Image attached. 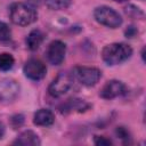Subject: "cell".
Segmentation results:
<instances>
[{"instance_id":"cell-1","label":"cell","mask_w":146,"mask_h":146,"mask_svg":"<svg viewBox=\"0 0 146 146\" xmlns=\"http://www.w3.org/2000/svg\"><path fill=\"white\" fill-rule=\"evenodd\" d=\"M132 55V48L123 42L107 44L102 50V58L107 65H117L125 62Z\"/></svg>"},{"instance_id":"cell-2","label":"cell","mask_w":146,"mask_h":146,"mask_svg":"<svg viewBox=\"0 0 146 146\" xmlns=\"http://www.w3.org/2000/svg\"><path fill=\"white\" fill-rule=\"evenodd\" d=\"M9 17L14 24L26 26L36 21L38 14L35 9L29 5L22 2H15L9 8Z\"/></svg>"},{"instance_id":"cell-3","label":"cell","mask_w":146,"mask_h":146,"mask_svg":"<svg viewBox=\"0 0 146 146\" xmlns=\"http://www.w3.org/2000/svg\"><path fill=\"white\" fill-rule=\"evenodd\" d=\"M94 17L99 24L111 29H116L122 24V18L119 13L107 6L97 7L94 11Z\"/></svg>"},{"instance_id":"cell-4","label":"cell","mask_w":146,"mask_h":146,"mask_svg":"<svg viewBox=\"0 0 146 146\" xmlns=\"http://www.w3.org/2000/svg\"><path fill=\"white\" fill-rule=\"evenodd\" d=\"M74 76L68 72H60L49 84L48 92L52 97H62L73 86Z\"/></svg>"},{"instance_id":"cell-5","label":"cell","mask_w":146,"mask_h":146,"mask_svg":"<svg viewBox=\"0 0 146 146\" xmlns=\"http://www.w3.org/2000/svg\"><path fill=\"white\" fill-rule=\"evenodd\" d=\"M73 76L83 86H95L102 78V72L97 67L90 66H76L73 71Z\"/></svg>"},{"instance_id":"cell-6","label":"cell","mask_w":146,"mask_h":146,"mask_svg":"<svg viewBox=\"0 0 146 146\" xmlns=\"http://www.w3.org/2000/svg\"><path fill=\"white\" fill-rule=\"evenodd\" d=\"M19 94V84L13 79L0 80V104H9Z\"/></svg>"},{"instance_id":"cell-7","label":"cell","mask_w":146,"mask_h":146,"mask_svg":"<svg viewBox=\"0 0 146 146\" xmlns=\"http://www.w3.org/2000/svg\"><path fill=\"white\" fill-rule=\"evenodd\" d=\"M23 72L26 78L33 81H39L44 78L47 73V67L43 62H41L38 58H31L29 59L23 67Z\"/></svg>"},{"instance_id":"cell-8","label":"cell","mask_w":146,"mask_h":146,"mask_svg":"<svg viewBox=\"0 0 146 146\" xmlns=\"http://www.w3.org/2000/svg\"><path fill=\"white\" fill-rule=\"evenodd\" d=\"M65 54H66V46L60 40L51 41L46 51L47 59L52 65H60L65 58Z\"/></svg>"},{"instance_id":"cell-9","label":"cell","mask_w":146,"mask_h":146,"mask_svg":"<svg viewBox=\"0 0 146 146\" xmlns=\"http://www.w3.org/2000/svg\"><path fill=\"white\" fill-rule=\"evenodd\" d=\"M125 94V86L119 80L107 81L99 91V96L104 99H113Z\"/></svg>"},{"instance_id":"cell-10","label":"cell","mask_w":146,"mask_h":146,"mask_svg":"<svg viewBox=\"0 0 146 146\" xmlns=\"http://www.w3.org/2000/svg\"><path fill=\"white\" fill-rule=\"evenodd\" d=\"M89 107H90V104H88L83 99L73 98V99H68L66 103H64L59 110L63 114H67L71 112H84Z\"/></svg>"},{"instance_id":"cell-11","label":"cell","mask_w":146,"mask_h":146,"mask_svg":"<svg viewBox=\"0 0 146 146\" xmlns=\"http://www.w3.org/2000/svg\"><path fill=\"white\" fill-rule=\"evenodd\" d=\"M15 145H23V146H38L41 144L39 136L32 130H25L18 135V137L14 140Z\"/></svg>"},{"instance_id":"cell-12","label":"cell","mask_w":146,"mask_h":146,"mask_svg":"<svg viewBox=\"0 0 146 146\" xmlns=\"http://www.w3.org/2000/svg\"><path fill=\"white\" fill-rule=\"evenodd\" d=\"M55 122V116L50 110L41 108L34 113L33 123L39 127H49Z\"/></svg>"},{"instance_id":"cell-13","label":"cell","mask_w":146,"mask_h":146,"mask_svg":"<svg viewBox=\"0 0 146 146\" xmlns=\"http://www.w3.org/2000/svg\"><path fill=\"white\" fill-rule=\"evenodd\" d=\"M43 40H44L43 32L35 29V30H32L26 36V46L30 50H36L41 46Z\"/></svg>"},{"instance_id":"cell-14","label":"cell","mask_w":146,"mask_h":146,"mask_svg":"<svg viewBox=\"0 0 146 146\" xmlns=\"http://www.w3.org/2000/svg\"><path fill=\"white\" fill-rule=\"evenodd\" d=\"M15 59L14 57L8 52H1L0 54V70L1 71H8L14 66Z\"/></svg>"},{"instance_id":"cell-15","label":"cell","mask_w":146,"mask_h":146,"mask_svg":"<svg viewBox=\"0 0 146 146\" xmlns=\"http://www.w3.org/2000/svg\"><path fill=\"white\" fill-rule=\"evenodd\" d=\"M71 0H46V5L48 8L52 10H62L70 6Z\"/></svg>"},{"instance_id":"cell-16","label":"cell","mask_w":146,"mask_h":146,"mask_svg":"<svg viewBox=\"0 0 146 146\" xmlns=\"http://www.w3.org/2000/svg\"><path fill=\"white\" fill-rule=\"evenodd\" d=\"M124 11H125V14L128 16H130L132 18H139V19L144 18V11L140 8H138V7L133 6V5H129L128 7H125Z\"/></svg>"},{"instance_id":"cell-17","label":"cell","mask_w":146,"mask_h":146,"mask_svg":"<svg viewBox=\"0 0 146 146\" xmlns=\"http://www.w3.org/2000/svg\"><path fill=\"white\" fill-rule=\"evenodd\" d=\"M11 38V31L9 29V26L3 23L0 22V41H8Z\"/></svg>"},{"instance_id":"cell-18","label":"cell","mask_w":146,"mask_h":146,"mask_svg":"<svg viewBox=\"0 0 146 146\" xmlns=\"http://www.w3.org/2000/svg\"><path fill=\"white\" fill-rule=\"evenodd\" d=\"M94 143L97 146H108V145H112V140L110 138L104 137V136H95L94 137Z\"/></svg>"},{"instance_id":"cell-19","label":"cell","mask_w":146,"mask_h":146,"mask_svg":"<svg viewBox=\"0 0 146 146\" xmlns=\"http://www.w3.org/2000/svg\"><path fill=\"white\" fill-rule=\"evenodd\" d=\"M24 122V117L23 115H14L11 117V125L16 129V128H19Z\"/></svg>"},{"instance_id":"cell-20","label":"cell","mask_w":146,"mask_h":146,"mask_svg":"<svg viewBox=\"0 0 146 146\" xmlns=\"http://www.w3.org/2000/svg\"><path fill=\"white\" fill-rule=\"evenodd\" d=\"M116 135H117L121 139L128 140V138H129V132H128L127 129H124L123 127H119V128L116 129Z\"/></svg>"},{"instance_id":"cell-21","label":"cell","mask_w":146,"mask_h":146,"mask_svg":"<svg viewBox=\"0 0 146 146\" xmlns=\"http://www.w3.org/2000/svg\"><path fill=\"white\" fill-rule=\"evenodd\" d=\"M136 33H137V30H136L133 26H129V27L125 30V35H127V38H133Z\"/></svg>"},{"instance_id":"cell-22","label":"cell","mask_w":146,"mask_h":146,"mask_svg":"<svg viewBox=\"0 0 146 146\" xmlns=\"http://www.w3.org/2000/svg\"><path fill=\"white\" fill-rule=\"evenodd\" d=\"M5 135V125L2 122H0V138H2Z\"/></svg>"},{"instance_id":"cell-23","label":"cell","mask_w":146,"mask_h":146,"mask_svg":"<svg viewBox=\"0 0 146 146\" xmlns=\"http://www.w3.org/2000/svg\"><path fill=\"white\" fill-rule=\"evenodd\" d=\"M113 1H115V2H125L128 0H113Z\"/></svg>"}]
</instances>
